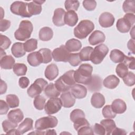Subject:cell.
Instances as JSON below:
<instances>
[{"mask_svg": "<svg viewBox=\"0 0 135 135\" xmlns=\"http://www.w3.org/2000/svg\"><path fill=\"white\" fill-rule=\"evenodd\" d=\"M124 54L119 50L114 49L112 50L110 54V58L111 61L115 63H121L123 61L125 57Z\"/></svg>", "mask_w": 135, "mask_h": 135, "instance_id": "obj_33", "label": "cell"}, {"mask_svg": "<svg viewBox=\"0 0 135 135\" xmlns=\"http://www.w3.org/2000/svg\"><path fill=\"white\" fill-rule=\"evenodd\" d=\"M86 126H90V124L88 121V120L85 119V118L80 119L75 121L73 124L74 128L76 131H78L81 127Z\"/></svg>", "mask_w": 135, "mask_h": 135, "instance_id": "obj_51", "label": "cell"}, {"mask_svg": "<svg viewBox=\"0 0 135 135\" xmlns=\"http://www.w3.org/2000/svg\"><path fill=\"white\" fill-rule=\"evenodd\" d=\"M44 2V1H33L27 3V9L29 13L32 16L40 14L42 11L41 5Z\"/></svg>", "mask_w": 135, "mask_h": 135, "instance_id": "obj_18", "label": "cell"}, {"mask_svg": "<svg viewBox=\"0 0 135 135\" xmlns=\"http://www.w3.org/2000/svg\"><path fill=\"white\" fill-rule=\"evenodd\" d=\"M100 124L104 127L105 134H111L114 129L116 128L115 122L111 119H103L100 121Z\"/></svg>", "mask_w": 135, "mask_h": 135, "instance_id": "obj_31", "label": "cell"}, {"mask_svg": "<svg viewBox=\"0 0 135 135\" xmlns=\"http://www.w3.org/2000/svg\"><path fill=\"white\" fill-rule=\"evenodd\" d=\"M33 26L32 23L28 20H23L21 22L18 28L14 33L16 40L25 41L30 38L33 32Z\"/></svg>", "mask_w": 135, "mask_h": 135, "instance_id": "obj_4", "label": "cell"}, {"mask_svg": "<svg viewBox=\"0 0 135 135\" xmlns=\"http://www.w3.org/2000/svg\"><path fill=\"white\" fill-rule=\"evenodd\" d=\"M15 64V59L11 55H5L1 58L0 65L2 69H12Z\"/></svg>", "mask_w": 135, "mask_h": 135, "instance_id": "obj_29", "label": "cell"}, {"mask_svg": "<svg viewBox=\"0 0 135 135\" xmlns=\"http://www.w3.org/2000/svg\"><path fill=\"white\" fill-rule=\"evenodd\" d=\"M65 46L69 52H74L79 51L81 49L82 44L79 40L72 38L66 41Z\"/></svg>", "mask_w": 135, "mask_h": 135, "instance_id": "obj_28", "label": "cell"}, {"mask_svg": "<svg viewBox=\"0 0 135 135\" xmlns=\"http://www.w3.org/2000/svg\"><path fill=\"white\" fill-rule=\"evenodd\" d=\"M11 52L13 56L16 58L21 57L26 53L24 44L21 42H16L13 44L11 48Z\"/></svg>", "mask_w": 135, "mask_h": 135, "instance_id": "obj_26", "label": "cell"}, {"mask_svg": "<svg viewBox=\"0 0 135 135\" xmlns=\"http://www.w3.org/2000/svg\"><path fill=\"white\" fill-rule=\"evenodd\" d=\"M115 72L117 74L120 78L122 79L127 74L129 71L127 66L123 62H122L117 65L115 69Z\"/></svg>", "mask_w": 135, "mask_h": 135, "instance_id": "obj_43", "label": "cell"}, {"mask_svg": "<svg viewBox=\"0 0 135 135\" xmlns=\"http://www.w3.org/2000/svg\"><path fill=\"white\" fill-rule=\"evenodd\" d=\"M123 11L126 13L134 14L135 12V1H125L122 5Z\"/></svg>", "mask_w": 135, "mask_h": 135, "instance_id": "obj_40", "label": "cell"}, {"mask_svg": "<svg viewBox=\"0 0 135 135\" xmlns=\"http://www.w3.org/2000/svg\"><path fill=\"white\" fill-rule=\"evenodd\" d=\"M82 4L84 8L89 11H93L97 6V2L95 1L85 0L83 1Z\"/></svg>", "mask_w": 135, "mask_h": 135, "instance_id": "obj_50", "label": "cell"}, {"mask_svg": "<svg viewBox=\"0 0 135 135\" xmlns=\"http://www.w3.org/2000/svg\"><path fill=\"white\" fill-rule=\"evenodd\" d=\"M65 8L67 11H76L80 6V3L75 0H66L64 3Z\"/></svg>", "mask_w": 135, "mask_h": 135, "instance_id": "obj_39", "label": "cell"}, {"mask_svg": "<svg viewBox=\"0 0 135 135\" xmlns=\"http://www.w3.org/2000/svg\"><path fill=\"white\" fill-rule=\"evenodd\" d=\"M85 85L86 89L91 92L100 91L102 88V79L99 75L94 74L92 75L89 83Z\"/></svg>", "mask_w": 135, "mask_h": 135, "instance_id": "obj_13", "label": "cell"}, {"mask_svg": "<svg viewBox=\"0 0 135 135\" xmlns=\"http://www.w3.org/2000/svg\"><path fill=\"white\" fill-rule=\"evenodd\" d=\"M62 106L61 99L58 98H50L45 104V112L48 115L55 114L59 112Z\"/></svg>", "mask_w": 135, "mask_h": 135, "instance_id": "obj_10", "label": "cell"}, {"mask_svg": "<svg viewBox=\"0 0 135 135\" xmlns=\"http://www.w3.org/2000/svg\"><path fill=\"white\" fill-rule=\"evenodd\" d=\"M6 101L9 108H14L19 106L20 100L15 94H8L6 96Z\"/></svg>", "mask_w": 135, "mask_h": 135, "instance_id": "obj_37", "label": "cell"}, {"mask_svg": "<svg viewBox=\"0 0 135 135\" xmlns=\"http://www.w3.org/2000/svg\"><path fill=\"white\" fill-rule=\"evenodd\" d=\"M30 84L29 79L26 76H22L19 79L18 84L22 89L26 88Z\"/></svg>", "mask_w": 135, "mask_h": 135, "instance_id": "obj_56", "label": "cell"}, {"mask_svg": "<svg viewBox=\"0 0 135 135\" xmlns=\"http://www.w3.org/2000/svg\"><path fill=\"white\" fill-rule=\"evenodd\" d=\"M10 10L13 14L23 17H31L32 16L28 11L27 3L26 2L15 1L11 4Z\"/></svg>", "mask_w": 135, "mask_h": 135, "instance_id": "obj_9", "label": "cell"}, {"mask_svg": "<svg viewBox=\"0 0 135 135\" xmlns=\"http://www.w3.org/2000/svg\"><path fill=\"white\" fill-rule=\"evenodd\" d=\"M70 117L71 121L74 123L75 121L80 119L85 118V115L84 112L82 110L76 109L73 110L71 112Z\"/></svg>", "mask_w": 135, "mask_h": 135, "instance_id": "obj_41", "label": "cell"}, {"mask_svg": "<svg viewBox=\"0 0 135 135\" xmlns=\"http://www.w3.org/2000/svg\"><path fill=\"white\" fill-rule=\"evenodd\" d=\"M111 134H121V135H122V134H126L127 132L125 131V130L116 127L114 129V130L112 131Z\"/></svg>", "mask_w": 135, "mask_h": 135, "instance_id": "obj_59", "label": "cell"}, {"mask_svg": "<svg viewBox=\"0 0 135 135\" xmlns=\"http://www.w3.org/2000/svg\"><path fill=\"white\" fill-rule=\"evenodd\" d=\"M65 13V11L62 8H57L55 9L52 21L55 26H62L65 25L64 16Z\"/></svg>", "mask_w": 135, "mask_h": 135, "instance_id": "obj_15", "label": "cell"}, {"mask_svg": "<svg viewBox=\"0 0 135 135\" xmlns=\"http://www.w3.org/2000/svg\"><path fill=\"white\" fill-rule=\"evenodd\" d=\"M45 76L50 81L54 80L59 74V69L57 65L52 63L47 66L45 70Z\"/></svg>", "mask_w": 135, "mask_h": 135, "instance_id": "obj_20", "label": "cell"}, {"mask_svg": "<svg viewBox=\"0 0 135 135\" xmlns=\"http://www.w3.org/2000/svg\"><path fill=\"white\" fill-rule=\"evenodd\" d=\"M60 99L62 103V106L66 108L73 107L75 102V98L69 91L63 92L61 95Z\"/></svg>", "mask_w": 135, "mask_h": 135, "instance_id": "obj_17", "label": "cell"}, {"mask_svg": "<svg viewBox=\"0 0 135 135\" xmlns=\"http://www.w3.org/2000/svg\"><path fill=\"white\" fill-rule=\"evenodd\" d=\"M58 123L57 118L53 115H49L37 119L35 121V129L38 130H44L55 127Z\"/></svg>", "mask_w": 135, "mask_h": 135, "instance_id": "obj_6", "label": "cell"}, {"mask_svg": "<svg viewBox=\"0 0 135 135\" xmlns=\"http://www.w3.org/2000/svg\"><path fill=\"white\" fill-rule=\"evenodd\" d=\"M47 84V82L44 79L38 78L36 79L34 82L28 88L27 93L30 97L35 98L40 95L42 92L44 90Z\"/></svg>", "mask_w": 135, "mask_h": 135, "instance_id": "obj_8", "label": "cell"}, {"mask_svg": "<svg viewBox=\"0 0 135 135\" xmlns=\"http://www.w3.org/2000/svg\"><path fill=\"white\" fill-rule=\"evenodd\" d=\"M78 21V14L74 11H68L64 16L65 24L69 26H75Z\"/></svg>", "mask_w": 135, "mask_h": 135, "instance_id": "obj_25", "label": "cell"}, {"mask_svg": "<svg viewBox=\"0 0 135 135\" xmlns=\"http://www.w3.org/2000/svg\"><path fill=\"white\" fill-rule=\"evenodd\" d=\"M93 132L96 134L104 135L105 134V131L104 127L99 123H95L93 127Z\"/></svg>", "mask_w": 135, "mask_h": 135, "instance_id": "obj_53", "label": "cell"}, {"mask_svg": "<svg viewBox=\"0 0 135 135\" xmlns=\"http://www.w3.org/2000/svg\"><path fill=\"white\" fill-rule=\"evenodd\" d=\"M53 36V32L49 27H43L39 31L38 36L42 41H48L52 39Z\"/></svg>", "mask_w": 135, "mask_h": 135, "instance_id": "obj_30", "label": "cell"}, {"mask_svg": "<svg viewBox=\"0 0 135 135\" xmlns=\"http://www.w3.org/2000/svg\"><path fill=\"white\" fill-rule=\"evenodd\" d=\"M127 46L128 49L133 54H134V40L130 39L127 43Z\"/></svg>", "mask_w": 135, "mask_h": 135, "instance_id": "obj_57", "label": "cell"}, {"mask_svg": "<svg viewBox=\"0 0 135 135\" xmlns=\"http://www.w3.org/2000/svg\"><path fill=\"white\" fill-rule=\"evenodd\" d=\"M13 72L17 76L25 75L27 71L26 65L23 63H15L13 68Z\"/></svg>", "mask_w": 135, "mask_h": 135, "instance_id": "obj_36", "label": "cell"}, {"mask_svg": "<svg viewBox=\"0 0 135 135\" xmlns=\"http://www.w3.org/2000/svg\"><path fill=\"white\" fill-rule=\"evenodd\" d=\"M27 60L28 64L31 66L34 67L37 66L42 63H43L42 56L38 51L34 52L28 54L27 56Z\"/></svg>", "mask_w": 135, "mask_h": 135, "instance_id": "obj_19", "label": "cell"}, {"mask_svg": "<svg viewBox=\"0 0 135 135\" xmlns=\"http://www.w3.org/2000/svg\"><path fill=\"white\" fill-rule=\"evenodd\" d=\"M93 67L90 64H82L74 71V77L76 82L86 85L91 79Z\"/></svg>", "mask_w": 135, "mask_h": 135, "instance_id": "obj_2", "label": "cell"}, {"mask_svg": "<svg viewBox=\"0 0 135 135\" xmlns=\"http://www.w3.org/2000/svg\"><path fill=\"white\" fill-rule=\"evenodd\" d=\"M93 50V47L91 46H86L83 47L79 53V56L82 61H90L91 55Z\"/></svg>", "mask_w": 135, "mask_h": 135, "instance_id": "obj_34", "label": "cell"}, {"mask_svg": "<svg viewBox=\"0 0 135 135\" xmlns=\"http://www.w3.org/2000/svg\"><path fill=\"white\" fill-rule=\"evenodd\" d=\"M33 121L32 119L26 118L18 126V131L20 134H23L25 132L32 130L33 129Z\"/></svg>", "mask_w": 135, "mask_h": 135, "instance_id": "obj_27", "label": "cell"}, {"mask_svg": "<svg viewBox=\"0 0 135 135\" xmlns=\"http://www.w3.org/2000/svg\"><path fill=\"white\" fill-rule=\"evenodd\" d=\"M124 83L129 86L134 85L135 83V74L132 72H128L127 74L123 78Z\"/></svg>", "mask_w": 135, "mask_h": 135, "instance_id": "obj_46", "label": "cell"}, {"mask_svg": "<svg viewBox=\"0 0 135 135\" xmlns=\"http://www.w3.org/2000/svg\"><path fill=\"white\" fill-rule=\"evenodd\" d=\"M119 79L115 75L113 74L106 77L103 81V85L105 88L110 89H115L119 85Z\"/></svg>", "mask_w": 135, "mask_h": 135, "instance_id": "obj_24", "label": "cell"}, {"mask_svg": "<svg viewBox=\"0 0 135 135\" xmlns=\"http://www.w3.org/2000/svg\"><path fill=\"white\" fill-rule=\"evenodd\" d=\"M45 94L48 98H56L60 95V92L57 89L54 84L50 83L47 84L44 89Z\"/></svg>", "mask_w": 135, "mask_h": 135, "instance_id": "obj_32", "label": "cell"}, {"mask_svg": "<svg viewBox=\"0 0 135 135\" xmlns=\"http://www.w3.org/2000/svg\"><path fill=\"white\" fill-rule=\"evenodd\" d=\"M7 84L6 83L3 81L2 80H1V86H0V94H3L5 93L7 91Z\"/></svg>", "mask_w": 135, "mask_h": 135, "instance_id": "obj_58", "label": "cell"}, {"mask_svg": "<svg viewBox=\"0 0 135 135\" xmlns=\"http://www.w3.org/2000/svg\"><path fill=\"white\" fill-rule=\"evenodd\" d=\"M70 90L71 93L76 99H83L86 97L87 94L86 88L81 84H74Z\"/></svg>", "mask_w": 135, "mask_h": 135, "instance_id": "obj_14", "label": "cell"}, {"mask_svg": "<svg viewBox=\"0 0 135 135\" xmlns=\"http://www.w3.org/2000/svg\"><path fill=\"white\" fill-rule=\"evenodd\" d=\"M55 131V130H47L45 132V134H56V133Z\"/></svg>", "mask_w": 135, "mask_h": 135, "instance_id": "obj_61", "label": "cell"}, {"mask_svg": "<svg viewBox=\"0 0 135 135\" xmlns=\"http://www.w3.org/2000/svg\"><path fill=\"white\" fill-rule=\"evenodd\" d=\"M23 44L25 51L27 52H31L37 49V40L35 38H31L26 41Z\"/></svg>", "mask_w": 135, "mask_h": 135, "instance_id": "obj_38", "label": "cell"}, {"mask_svg": "<svg viewBox=\"0 0 135 135\" xmlns=\"http://www.w3.org/2000/svg\"><path fill=\"white\" fill-rule=\"evenodd\" d=\"M78 134L79 135L80 134H93L94 132L93 131V129L90 126H86L80 128L78 131Z\"/></svg>", "mask_w": 135, "mask_h": 135, "instance_id": "obj_52", "label": "cell"}, {"mask_svg": "<svg viewBox=\"0 0 135 135\" xmlns=\"http://www.w3.org/2000/svg\"><path fill=\"white\" fill-rule=\"evenodd\" d=\"M70 52L64 45H61L59 47L53 50L52 52V57L56 62H66L68 61Z\"/></svg>", "mask_w": 135, "mask_h": 135, "instance_id": "obj_11", "label": "cell"}, {"mask_svg": "<svg viewBox=\"0 0 135 135\" xmlns=\"http://www.w3.org/2000/svg\"><path fill=\"white\" fill-rule=\"evenodd\" d=\"M68 62L73 66H76L81 63L82 61L80 59L79 53H71L69 56Z\"/></svg>", "mask_w": 135, "mask_h": 135, "instance_id": "obj_45", "label": "cell"}, {"mask_svg": "<svg viewBox=\"0 0 135 135\" xmlns=\"http://www.w3.org/2000/svg\"><path fill=\"white\" fill-rule=\"evenodd\" d=\"M45 101L46 99L44 97L38 95L35 97L33 101V104L36 109L42 110L45 107Z\"/></svg>", "mask_w": 135, "mask_h": 135, "instance_id": "obj_42", "label": "cell"}, {"mask_svg": "<svg viewBox=\"0 0 135 135\" xmlns=\"http://www.w3.org/2000/svg\"><path fill=\"white\" fill-rule=\"evenodd\" d=\"M109 52V49L104 44H100L93 49L90 61L94 64H99L103 60L104 58Z\"/></svg>", "mask_w": 135, "mask_h": 135, "instance_id": "obj_7", "label": "cell"}, {"mask_svg": "<svg viewBox=\"0 0 135 135\" xmlns=\"http://www.w3.org/2000/svg\"><path fill=\"white\" fill-rule=\"evenodd\" d=\"M2 127L3 129L6 133H7L8 132H9L10 130H11L13 129H15L17 127V124L15 123L10 120H5L2 122Z\"/></svg>", "mask_w": 135, "mask_h": 135, "instance_id": "obj_47", "label": "cell"}, {"mask_svg": "<svg viewBox=\"0 0 135 135\" xmlns=\"http://www.w3.org/2000/svg\"><path fill=\"white\" fill-rule=\"evenodd\" d=\"M9 107L6 102L2 100H0V114L1 115L6 114L9 110Z\"/></svg>", "mask_w": 135, "mask_h": 135, "instance_id": "obj_55", "label": "cell"}, {"mask_svg": "<svg viewBox=\"0 0 135 135\" xmlns=\"http://www.w3.org/2000/svg\"><path fill=\"white\" fill-rule=\"evenodd\" d=\"M0 50H1V58L2 57H3V56H5V55H6V53L4 52V50L1 49Z\"/></svg>", "mask_w": 135, "mask_h": 135, "instance_id": "obj_62", "label": "cell"}, {"mask_svg": "<svg viewBox=\"0 0 135 135\" xmlns=\"http://www.w3.org/2000/svg\"><path fill=\"white\" fill-rule=\"evenodd\" d=\"M111 105L112 110L116 114H122L127 110V105L125 102L120 99H115Z\"/></svg>", "mask_w": 135, "mask_h": 135, "instance_id": "obj_22", "label": "cell"}, {"mask_svg": "<svg viewBox=\"0 0 135 135\" xmlns=\"http://www.w3.org/2000/svg\"><path fill=\"white\" fill-rule=\"evenodd\" d=\"M105 40L104 34L99 30H96L90 35L89 37V42L92 45H95L99 43L104 42Z\"/></svg>", "mask_w": 135, "mask_h": 135, "instance_id": "obj_16", "label": "cell"}, {"mask_svg": "<svg viewBox=\"0 0 135 135\" xmlns=\"http://www.w3.org/2000/svg\"><path fill=\"white\" fill-rule=\"evenodd\" d=\"M11 25V22L6 19H2L0 22V31L1 32H4L9 28Z\"/></svg>", "mask_w": 135, "mask_h": 135, "instance_id": "obj_54", "label": "cell"}, {"mask_svg": "<svg viewBox=\"0 0 135 135\" xmlns=\"http://www.w3.org/2000/svg\"><path fill=\"white\" fill-rule=\"evenodd\" d=\"M103 116L107 119H113L116 116V113L113 112L111 105H106L102 109Z\"/></svg>", "mask_w": 135, "mask_h": 135, "instance_id": "obj_44", "label": "cell"}, {"mask_svg": "<svg viewBox=\"0 0 135 135\" xmlns=\"http://www.w3.org/2000/svg\"><path fill=\"white\" fill-rule=\"evenodd\" d=\"M134 22L135 15L134 14L126 13L123 17L119 18L117 21L116 24L117 28L121 33H127L134 25Z\"/></svg>", "mask_w": 135, "mask_h": 135, "instance_id": "obj_5", "label": "cell"}, {"mask_svg": "<svg viewBox=\"0 0 135 135\" xmlns=\"http://www.w3.org/2000/svg\"><path fill=\"white\" fill-rule=\"evenodd\" d=\"M91 103L93 107L100 109L104 105L105 103V98L101 93L95 92L92 95Z\"/></svg>", "mask_w": 135, "mask_h": 135, "instance_id": "obj_23", "label": "cell"}, {"mask_svg": "<svg viewBox=\"0 0 135 135\" xmlns=\"http://www.w3.org/2000/svg\"><path fill=\"white\" fill-rule=\"evenodd\" d=\"M38 52L40 53L43 60V63L46 64L50 63L52 60V53L47 48L41 49Z\"/></svg>", "mask_w": 135, "mask_h": 135, "instance_id": "obj_35", "label": "cell"}, {"mask_svg": "<svg viewBox=\"0 0 135 135\" xmlns=\"http://www.w3.org/2000/svg\"><path fill=\"white\" fill-rule=\"evenodd\" d=\"M7 118L11 121L18 124L24 118V114L20 109L11 110L7 114Z\"/></svg>", "mask_w": 135, "mask_h": 135, "instance_id": "obj_21", "label": "cell"}, {"mask_svg": "<svg viewBox=\"0 0 135 135\" xmlns=\"http://www.w3.org/2000/svg\"><path fill=\"white\" fill-rule=\"evenodd\" d=\"M134 59H135L133 56H125L124 59L122 62L127 66L128 68H129L131 70H134Z\"/></svg>", "mask_w": 135, "mask_h": 135, "instance_id": "obj_49", "label": "cell"}, {"mask_svg": "<svg viewBox=\"0 0 135 135\" xmlns=\"http://www.w3.org/2000/svg\"><path fill=\"white\" fill-rule=\"evenodd\" d=\"M11 44V41L5 35H0V46L3 50L7 49Z\"/></svg>", "mask_w": 135, "mask_h": 135, "instance_id": "obj_48", "label": "cell"}, {"mask_svg": "<svg viewBox=\"0 0 135 135\" xmlns=\"http://www.w3.org/2000/svg\"><path fill=\"white\" fill-rule=\"evenodd\" d=\"M6 134H20V133L18 131V129H13L11 130H10L9 132H8Z\"/></svg>", "mask_w": 135, "mask_h": 135, "instance_id": "obj_60", "label": "cell"}, {"mask_svg": "<svg viewBox=\"0 0 135 135\" xmlns=\"http://www.w3.org/2000/svg\"><path fill=\"white\" fill-rule=\"evenodd\" d=\"M93 23L88 20H82L74 28V36L79 39L86 38L94 30Z\"/></svg>", "mask_w": 135, "mask_h": 135, "instance_id": "obj_3", "label": "cell"}, {"mask_svg": "<svg viewBox=\"0 0 135 135\" xmlns=\"http://www.w3.org/2000/svg\"><path fill=\"white\" fill-rule=\"evenodd\" d=\"M115 18L113 15L109 12L102 13L99 18V23L103 27H109L112 26L114 23Z\"/></svg>", "mask_w": 135, "mask_h": 135, "instance_id": "obj_12", "label": "cell"}, {"mask_svg": "<svg viewBox=\"0 0 135 135\" xmlns=\"http://www.w3.org/2000/svg\"><path fill=\"white\" fill-rule=\"evenodd\" d=\"M74 70H71L66 72L55 82V85L60 92L69 91L71 88L75 84L74 77Z\"/></svg>", "mask_w": 135, "mask_h": 135, "instance_id": "obj_1", "label": "cell"}]
</instances>
